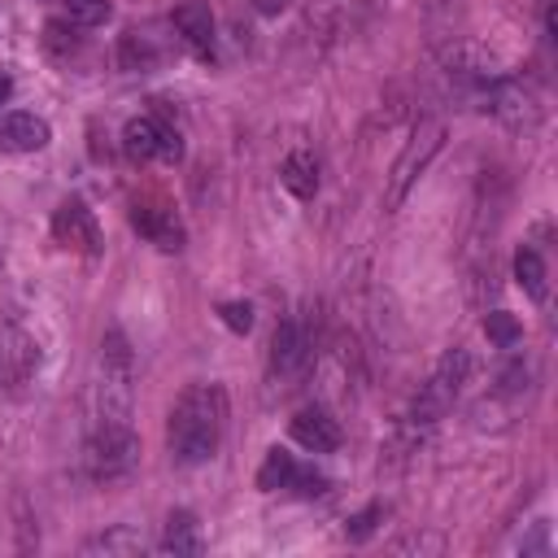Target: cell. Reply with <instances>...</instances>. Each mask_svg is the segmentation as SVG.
<instances>
[{"instance_id":"cell-1","label":"cell","mask_w":558,"mask_h":558,"mask_svg":"<svg viewBox=\"0 0 558 558\" xmlns=\"http://www.w3.org/2000/svg\"><path fill=\"white\" fill-rule=\"evenodd\" d=\"M222 427H227V397L218 384H192L179 392L170 423H166V445L170 458L183 466L209 462L222 445Z\"/></svg>"},{"instance_id":"cell-2","label":"cell","mask_w":558,"mask_h":558,"mask_svg":"<svg viewBox=\"0 0 558 558\" xmlns=\"http://www.w3.org/2000/svg\"><path fill=\"white\" fill-rule=\"evenodd\" d=\"M131 392H135V357L122 331H105L100 340V379H96V418L131 423Z\"/></svg>"},{"instance_id":"cell-3","label":"cell","mask_w":558,"mask_h":558,"mask_svg":"<svg viewBox=\"0 0 558 558\" xmlns=\"http://www.w3.org/2000/svg\"><path fill=\"white\" fill-rule=\"evenodd\" d=\"M135 458H140V440H135L131 423L96 418V427L87 436V471H92V480H100V484L122 480V475H131Z\"/></svg>"},{"instance_id":"cell-4","label":"cell","mask_w":558,"mask_h":558,"mask_svg":"<svg viewBox=\"0 0 558 558\" xmlns=\"http://www.w3.org/2000/svg\"><path fill=\"white\" fill-rule=\"evenodd\" d=\"M466 375H471V353H466V349H449V353L436 362L432 379H427V384L418 388V397H414V423H436V418L453 405V397L462 392Z\"/></svg>"},{"instance_id":"cell-5","label":"cell","mask_w":558,"mask_h":558,"mask_svg":"<svg viewBox=\"0 0 558 558\" xmlns=\"http://www.w3.org/2000/svg\"><path fill=\"white\" fill-rule=\"evenodd\" d=\"M122 148L131 161H179L183 140L174 126H166L157 113H140L122 126Z\"/></svg>"},{"instance_id":"cell-6","label":"cell","mask_w":558,"mask_h":558,"mask_svg":"<svg viewBox=\"0 0 558 558\" xmlns=\"http://www.w3.org/2000/svg\"><path fill=\"white\" fill-rule=\"evenodd\" d=\"M52 235L70 248V253H83V257H96L100 253V227H96V214L83 205V201H61L57 214H52Z\"/></svg>"},{"instance_id":"cell-7","label":"cell","mask_w":558,"mask_h":558,"mask_svg":"<svg viewBox=\"0 0 558 558\" xmlns=\"http://www.w3.org/2000/svg\"><path fill=\"white\" fill-rule=\"evenodd\" d=\"M131 227H135L148 244H157L161 253H179L183 240H187L179 214H174L170 205H157V201H135V205H131Z\"/></svg>"},{"instance_id":"cell-8","label":"cell","mask_w":558,"mask_h":558,"mask_svg":"<svg viewBox=\"0 0 558 558\" xmlns=\"http://www.w3.org/2000/svg\"><path fill=\"white\" fill-rule=\"evenodd\" d=\"M440 135H445V126L440 122H427L418 135H414V144L401 153V161H397V170H392V187H388V209H397L401 201H405V192H410V183L418 179V170L432 161V153L440 148Z\"/></svg>"},{"instance_id":"cell-9","label":"cell","mask_w":558,"mask_h":558,"mask_svg":"<svg viewBox=\"0 0 558 558\" xmlns=\"http://www.w3.org/2000/svg\"><path fill=\"white\" fill-rule=\"evenodd\" d=\"M166 57H170V39L157 35V26H131L118 44L122 70H157Z\"/></svg>"},{"instance_id":"cell-10","label":"cell","mask_w":558,"mask_h":558,"mask_svg":"<svg viewBox=\"0 0 558 558\" xmlns=\"http://www.w3.org/2000/svg\"><path fill=\"white\" fill-rule=\"evenodd\" d=\"M292 440L305 445L310 453H331V449H340V423L323 405H305L292 418Z\"/></svg>"},{"instance_id":"cell-11","label":"cell","mask_w":558,"mask_h":558,"mask_svg":"<svg viewBox=\"0 0 558 558\" xmlns=\"http://www.w3.org/2000/svg\"><path fill=\"white\" fill-rule=\"evenodd\" d=\"M310 366V340L296 323H279L275 344H270V371L275 379H296Z\"/></svg>"},{"instance_id":"cell-12","label":"cell","mask_w":558,"mask_h":558,"mask_svg":"<svg viewBox=\"0 0 558 558\" xmlns=\"http://www.w3.org/2000/svg\"><path fill=\"white\" fill-rule=\"evenodd\" d=\"M170 26L179 31V39H183L192 52H201V57L214 52V13H209L205 0H187V4H179L174 17H170Z\"/></svg>"},{"instance_id":"cell-13","label":"cell","mask_w":558,"mask_h":558,"mask_svg":"<svg viewBox=\"0 0 558 558\" xmlns=\"http://www.w3.org/2000/svg\"><path fill=\"white\" fill-rule=\"evenodd\" d=\"M48 122L35 113H4L0 118V148L4 153H39L48 144Z\"/></svg>"},{"instance_id":"cell-14","label":"cell","mask_w":558,"mask_h":558,"mask_svg":"<svg viewBox=\"0 0 558 558\" xmlns=\"http://www.w3.org/2000/svg\"><path fill=\"white\" fill-rule=\"evenodd\" d=\"M157 549H161V554H174V558H179V554H201V549H205V536H201L196 514L174 510V514L166 519V532H161Z\"/></svg>"},{"instance_id":"cell-15","label":"cell","mask_w":558,"mask_h":558,"mask_svg":"<svg viewBox=\"0 0 558 558\" xmlns=\"http://www.w3.org/2000/svg\"><path fill=\"white\" fill-rule=\"evenodd\" d=\"M279 179H283V187H288L296 201H310V196L318 192V161H314V153H305V148L288 153Z\"/></svg>"},{"instance_id":"cell-16","label":"cell","mask_w":558,"mask_h":558,"mask_svg":"<svg viewBox=\"0 0 558 558\" xmlns=\"http://www.w3.org/2000/svg\"><path fill=\"white\" fill-rule=\"evenodd\" d=\"M144 549H148V541H144V532L131 527V523H122V527H113V532H100V536H92V541L83 545V554H144Z\"/></svg>"},{"instance_id":"cell-17","label":"cell","mask_w":558,"mask_h":558,"mask_svg":"<svg viewBox=\"0 0 558 558\" xmlns=\"http://www.w3.org/2000/svg\"><path fill=\"white\" fill-rule=\"evenodd\" d=\"M296 466H301V462H296L288 449H279V445H275V449L266 453L262 471H257V488H262V493H279V488H283V493H288V484H292Z\"/></svg>"},{"instance_id":"cell-18","label":"cell","mask_w":558,"mask_h":558,"mask_svg":"<svg viewBox=\"0 0 558 558\" xmlns=\"http://www.w3.org/2000/svg\"><path fill=\"white\" fill-rule=\"evenodd\" d=\"M514 279H519V288H523L532 301H545V296H549V288H545V262H541V253L527 248V244L514 253Z\"/></svg>"},{"instance_id":"cell-19","label":"cell","mask_w":558,"mask_h":558,"mask_svg":"<svg viewBox=\"0 0 558 558\" xmlns=\"http://www.w3.org/2000/svg\"><path fill=\"white\" fill-rule=\"evenodd\" d=\"M61 17L70 26H105L113 17L109 0H61Z\"/></svg>"},{"instance_id":"cell-20","label":"cell","mask_w":558,"mask_h":558,"mask_svg":"<svg viewBox=\"0 0 558 558\" xmlns=\"http://www.w3.org/2000/svg\"><path fill=\"white\" fill-rule=\"evenodd\" d=\"M484 336H488L497 349H514V344L523 340V327H519V318H514V314L493 310V314H484Z\"/></svg>"},{"instance_id":"cell-21","label":"cell","mask_w":558,"mask_h":558,"mask_svg":"<svg viewBox=\"0 0 558 558\" xmlns=\"http://www.w3.org/2000/svg\"><path fill=\"white\" fill-rule=\"evenodd\" d=\"M288 493H296V497H323V493H327V475L314 471V466H296Z\"/></svg>"},{"instance_id":"cell-22","label":"cell","mask_w":558,"mask_h":558,"mask_svg":"<svg viewBox=\"0 0 558 558\" xmlns=\"http://www.w3.org/2000/svg\"><path fill=\"white\" fill-rule=\"evenodd\" d=\"M44 39H48V48H52L57 57H65V52H74V48H78V39H74V26H70V22H48V26H44Z\"/></svg>"},{"instance_id":"cell-23","label":"cell","mask_w":558,"mask_h":558,"mask_svg":"<svg viewBox=\"0 0 558 558\" xmlns=\"http://www.w3.org/2000/svg\"><path fill=\"white\" fill-rule=\"evenodd\" d=\"M218 314H222V323H227L231 331H240V336L253 327V305H248V301H227Z\"/></svg>"},{"instance_id":"cell-24","label":"cell","mask_w":558,"mask_h":558,"mask_svg":"<svg viewBox=\"0 0 558 558\" xmlns=\"http://www.w3.org/2000/svg\"><path fill=\"white\" fill-rule=\"evenodd\" d=\"M379 514H384L379 506H366L362 514H353V519H349V527H344V536H349V541H366V536L375 532V519H379Z\"/></svg>"},{"instance_id":"cell-25","label":"cell","mask_w":558,"mask_h":558,"mask_svg":"<svg viewBox=\"0 0 558 558\" xmlns=\"http://www.w3.org/2000/svg\"><path fill=\"white\" fill-rule=\"evenodd\" d=\"M253 4H257V9H262V13H279V9H283V4H288V0H253Z\"/></svg>"},{"instance_id":"cell-26","label":"cell","mask_w":558,"mask_h":558,"mask_svg":"<svg viewBox=\"0 0 558 558\" xmlns=\"http://www.w3.org/2000/svg\"><path fill=\"white\" fill-rule=\"evenodd\" d=\"M9 96H13V78L0 74V105H9Z\"/></svg>"}]
</instances>
